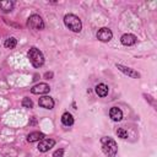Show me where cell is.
<instances>
[{
  "instance_id": "obj_7",
  "label": "cell",
  "mask_w": 157,
  "mask_h": 157,
  "mask_svg": "<svg viewBox=\"0 0 157 157\" xmlns=\"http://www.w3.org/2000/svg\"><path fill=\"white\" fill-rule=\"evenodd\" d=\"M49 91H50V87L47 83H38V85H36L31 88V92L33 94H45Z\"/></svg>"
},
{
  "instance_id": "obj_8",
  "label": "cell",
  "mask_w": 157,
  "mask_h": 157,
  "mask_svg": "<svg viewBox=\"0 0 157 157\" xmlns=\"http://www.w3.org/2000/svg\"><path fill=\"white\" fill-rule=\"evenodd\" d=\"M38 104L42 107V108H45V109H52L54 107V99L49 96H44L42 98H39L38 101Z\"/></svg>"
},
{
  "instance_id": "obj_11",
  "label": "cell",
  "mask_w": 157,
  "mask_h": 157,
  "mask_svg": "<svg viewBox=\"0 0 157 157\" xmlns=\"http://www.w3.org/2000/svg\"><path fill=\"white\" fill-rule=\"evenodd\" d=\"M109 117H110V119L114 120V121H120V120L123 119V112H121L119 108L113 107V108H110V110H109Z\"/></svg>"
},
{
  "instance_id": "obj_20",
  "label": "cell",
  "mask_w": 157,
  "mask_h": 157,
  "mask_svg": "<svg viewBox=\"0 0 157 157\" xmlns=\"http://www.w3.org/2000/svg\"><path fill=\"white\" fill-rule=\"evenodd\" d=\"M44 77H45V78H50V77H53V74H52V72H45Z\"/></svg>"
},
{
  "instance_id": "obj_14",
  "label": "cell",
  "mask_w": 157,
  "mask_h": 157,
  "mask_svg": "<svg viewBox=\"0 0 157 157\" xmlns=\"http://www.w3.org/2000/svg\"><path fill=\"white\" fill-rule=\"evenodd\" d=\"M61 123L63 125L65 126H71L74 124V117L69 113V112H65L63 115H61Z\"/></svg>"
},
{
  "instance_id": "obj_2",
  "label": "cell",
  "mask_w": 157,
  "mask_h": 157,
  "mask_svg": "<svg viewBox=\"0 0 157 157\" xmlns=\"http://www.w3.org/2000/svg\"><path fill=\"white\" fill-rule=\"evenodd\" d=\"M64 23L69 29H71L75 33H78L82 29V22L76 15H72V13L66 15L64 17Z\"/></svg>"
},
{
  "instance_id": "obj_5",
  "label": "cell",
  "mask_w": 157,
  "mask_h": 157,
  "mask_svg": "<svg viewBox=\"0 0 157 157\" xmlns=\"http://www.w3.org/2000/svg\"><path fill=\"white\" fill-rule=\"evenodd\" d=\"M112 37H113V33H112V31H110L109 28H107V27H103V28H101V29L97 32V38H98L101 42H109V40L112 39Z\"/></svg>"
},
{
  "instance_id": "obj_1",
  "label": "cell",
  "mask_w": 157,
  "mask_h": 157,
  "mask_svg": "<svg viewBox=\"0 0 157 157\" xmlns=\"http://www.w3.org/2000/svg\"><path fill=\"white\" fill-rule=\"evenodd\" d=\"M101 144H102V151L107 157H115L118 152V145L112 137H107V136L102 137Z\"/></svg>"
},
{
  "instance_id": "obj_15",
  "label": "cell",
  "mask_w": 157,
  "mask_h": 157,
  "mask_svg": "<svg viewBox=\"0 0 157 157\" xmlns=\"http://www.w3.org/2000/svg\"><path fill=\"white\" fill-rule=\"evenodd\" d=\"M13 1H10V0H5V1H0V9L4 11V12H10L12 9H13Z\"/></svg>"
},
{
  "instance_id": "obj_9",
  "label": "cell",
  "mask_w": 157,
  "mask_h": 157,
  "mask_svg": "<svg viewBox=\"0 0 157 157\" xmlns=\"http://www.w3.org/2000/svg\"><path fill=\"white\" fill-rule=\"evenodd\" d=\"M117 67H118L121 72H124L125 75H128V76H130V77H134V78H139V77H140V74H139L137 71L130 69V67H126V66L120 65V64H117Z\"/></svg>"
},
{
  "instance_id": "obj_3",
  "label": "cell",
  "mask_w": 157,
  "mask_h": 157,
  "mask_svg": "<svg viewBox=\"0 0 157 157\" xmlns=\"http://www.w3.org/2000/svg\"><path fill=\"white\" fill-rule=\"evenodd\" d=\"M28 59L31 61V64L34 66V67H40L43 64H44V56L42 54V52L34 47H32L29 50H28Z\"/></svg>"
},
{
  "instance_id": "obj_18",
  "label": "cell",
  "mask_w": 157,
  "mask_h": 157,
  "mask_svg": "<svg viewBox=\"0 0 157 157\" xmlns=\"http://www.w3.org/2000/svg\"><path fill=\"white\" fill-rule=\"evenodd\" d=\"M22 105H23L25 108H32V107H33V102H32L29 98H23Z\"/></svg>"
},
{
  "instance_id": "obj_6",
  "label": "cell",
  "mask_w": 157,
  "mask_h": 157,
  "mask_svg": "<svg viewBox=\"0 0 157 157\" xmlns=\"http://www.w3.org/2000/svg\"><path fill=\"white\" fill-rule=\"evenodd\" d=\"M54 145H55V141H54L53 139H43V140H40L39 144H38V150H39L40 152H47V151H49Z\"/></svg>"
},
{
  "instance_id": "obj_4",
  "label": "cell",
  "mask_w": 157,
  "mask_h": 157,
  "mask_svg": "<svg viewBox=\"0 0 157 157\" xmlns=\"http://www.w3.org/2000/svg\"><path fill=\"white\" fill-rule=\"evenodd\" d=\"M27 26L29 28H33V29H43L44 28V22H43L42 17L39 15H31L28 17Z\"/></svg>"
},
{
  "instance_id": "obj_17",
  "label": "cell",
  "mask_w": 157,
  "mask_h": 157,
  "mask_svg": "<svg viewBox=\"0 0 157 157\" xmlns=\"http://www.w3.org/2000/svg\"><path fill=\"white\" fill-rule=\"evenodd\" d=\"M117 135H118V137H120V139H126V137H128V131H126L125 129H123V128H119V129L117 130Z\"/></svg>"
},
{
  "instance_id": "obj_16",
  "label": "cell",
  "mask_w": 157,
  "mask_h": 157,
  "mask_svg": "<svg viewBox=\"0 0 157 157\" xmlns=\"http://www.w3.org/2000/svg\"><path fill=\"white\" fill-rule=\"evenodd\" d=\"M16 44H17V40H16V38H13V37L7 38V39L5 40V43H4V45H5L6 48H9V49L15 48V47H16Z\"/></svg>"
},
{
  "instance_id": "obj_13",
  "label": "cell",
  "mask_w": 157,
  "mask_h": 157,
  "mask_svg": "<svg viewBox=\"0 0 157 157\" xmlns=\"http://www.w3.org/2000/svg\"><path fill=\"white\" fill-rule=\"evenodd\" d=\"M108 91H109V88H108V86L104 85V83H98V85L96 86V93H97L99 97H105V96L108 94Z\"/></svg>"
},
{
  "instance_id": "obj_19",
  "label": "cell",
  "mask_w": 157,
  "mask_h": 157,
  "mask_svg": "<svg viewBox=\"0 0 157 157\" xmlns=\"http://www.w3.org/2000/svg\"><path fill=\"white\" fill-rule=\"evenodd\" d=\"M63 155H64V150H63V148H59V150H56V151L54 152L53 157H63Z\"/></svg>"
},
{
  "instance_id": "obj_10",
  "label": "cell",
  "mask_w": 157,
  "mask_h": 157,
  "mask_svg": "<svg viewBox=\"0 0 157 157\" xmlns=\"http://www.w3.org/2000/svg\"><path fill=\"white\" fill-rule=\"evenodd\" d=\"M120 42H121V44L128 45V47L129 45H134L136 43V37L134 34H131V33H125V34L121 36Z\"/></svg>"
},
{
  "instance_id": "obj_12",
  "label": "cell",
  "mask_w": 157,
  "mask_h": 157,
  "mask_svg": "<svg viewBox=\"0 0 157 157\" xmlns=\"http://www.w3.org/2000/svg\"><path fill=\"white\" fill-rule=\"evenodd\" d=\"M44 139V134L39 132V131H33L27 136V141L28 142H34V141H40Z\"/></svg>"
}]
</instances>
